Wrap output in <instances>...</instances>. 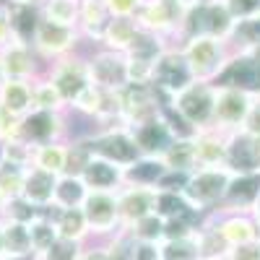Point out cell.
Instances as JSON below:
<instances>
[{
	"mask_svg": "<svg viewBox=\"0 0 260 260\" xmlns=\"http://www.w3.org/2000/svg\"><path fill=\"white\" fill-rule=\"evenodd\" d=\"M62 133V120L57 112H45V110H34L21 120V138L31 146L42 143H55Z\"/></svg>",
	"mask_w": 260,
	"mask_h": 260,
	"instance_id": "cell-16",
	"label": "cell"
},
{
	"mask_svg": "<svg viewBox=\"0 0 260 260\" xmlns=\"http://www.w3.org/2000/svg\"><path fill=\"white\" fill-rule=\"evenodd\" d=\"M161 161H164V167L172 169V172H185V175L198 172V156H195V143H192V138L172 141V146L164 151Z\"/></svg>",
	"mask_w": 260,
	"mask_h": 260,
	"instance_id": "cell-26",
	"label": "cell"
},
{
	"mask_svg": "<svg viewBox=\"0 0 260 260\" xmlns=\"http://www.w3.org/2000/svg\"><path fill=\"white\" fill-rule=\"evenodd\" d=\"M232 180H234V172L229 167H203L190 175V182L182 192V198L187 201L192 211L203 213L224 203Z\"/></svg>",
	"mask_w": 260,
	"mask_h": 260,
	"instance_id": "cell-2",
	"label": "cell"
},
{
	"mask_svg": "<svg viewBox=\"0 0 260 260\" xmlns=\"http://www.w3.org/2000/svg\"><path fill=\"white\" fill-rule=\"evenodd\" d=\"M50 219L55 221V229H57V237L60 240H71V242H83L89 237V224H86V216L81 208H57V206H50L45 211Z\"/></svg>",
	"mask_w": 260,
	"mask_h": 260,
	"instance_id": "cell-22",
	"label": "cell"
},
{
	"mask_svg": "<svg viewBox=\"0 0 260 260\" xmlns=\"http://www.w3.org/2000/svg\"><path fill=\"white\" fill-rule=\"evenodd\" d=\"M65 161H68V146H62L60 141L34 146L31 167L45 169V172H50V175H57L60 177V175H65Z\"/></svg>",
	"mask_w": 260,
	"mask_h": 260,
	"instance_id": "cell-28",
	"label": "cell"
},
{
	"mask_svg": "<svg viewBox=\"0 0 260 260\" xmlns=\"http://www.w3.org/2000/svg\"><path fill=\"white\" fill-rule=\"evenodd\" d=\"M260 198V172H247V175H234L226 198H224V213H250Z\"/></svg>",
	"mask_w": 260,
	"mask_h": 260,
	"instance_id": "cell-13",
	"label": "cell"
},
{
	"mask_svg": "<svg viewBox=\"0 0 260 260\" xmlns=\"http://www.w3.org/2000/svg\"><path fill=\"white\" fill-rule=\"evenodd\" d=\"M13 39V34H11V21H8V11H6V6L0 3V50H3L8 42Z\"/></svg>",
	"mask_w": 260,
	"mask_h": 260,
	"instance_id": "cell-50",
	"label": "cell"
},
{
	"mask_svg": "<svg viewBox=\"0 0 260 260\" xmlns=\"http://www.w3.org/2000/svg\"><path fill=\"white\" fill-rule=\"evenodd\" d=\"M24 172L26 169L13 167V164H0V198H3V203H8L13 198H21ZM0 208H3V206H0Z\"/></svg>",
	"mask_w": 260,
	"mask_h": 260,
	"instance_id": "cell-38",
	"label": "cell"
},
{
	"mask_svg": "<svg viewBox=\"0 0 260 260\" xmlns=\"http://www.w3.org/2000/svg\"><path fill=\"white\" fill-rule=\"evenodd\" d=\"M89 187L83 185L81 177H71V175H60L57 177V187H55V203L57 208H81L86 201Z\"/></svg>",
	"mask_w": 260,
	"mask_h": 260,
	"instance_id": "cell-30",
	"label": "cell"
},
{
	"mask_svg": "<svg viewBox=\"0 0 260 260\" xmlns=\"http://www.w3.org/2000/svg\"><path fill=\"white\" fill-rule=\"evenodd\" d=\"M187 211H190V206H187V201L182 198L180 192H159L156 190V213L161 216L164 221L167 219H177V216H182Z\"/></svg>",
	"mask_w": 260,
	"mask_h": 260,
	"instance_id": "cell-40",
	"label": "cell"
},
{
	"mask_svg": "<svg viewBox=\"0 0 260 260\" xmlns=\"http://www.w3.org/2000/svg\"><path fill=\"white\" fill-rule=\"evenodd\" d=\"M240 133L247 138H260V91H252V104Z\"/></svg>",
	"mask_w": 260,
	"mask_h": 260,
	"instance_id": "cell-46",
	"label": "cell"
},
{
	"mask_svg": "<svg viewBox=\"0 0 260 260\" xmlns=\"http://www.w3.org/2000/svg\"><path fill=\"white\" fill-rule=\"evenodd\" d=\"M0 107L13 117L24 120L34 112V96H31V83L29 81H11L6 78L0 86Z\"/></svg>",
	"mask_w": 260,
	"mask_h": 260,
	"instance_id": "cell-21",
	"label": "cell"
},
{
	"mask_svg": "<svg viewBox=\"0 0 260 260\" xmlns=\"http://www.w3.org/2000/svg\"><path fill=\"white\" fill-rule=\"evenodd\" d=\"M29 234H31V257L39 260L45 255L60 237H57V229H55V221L50 219L47 213H42L37 221L29 224Z\"/></svg>",
	"mask_w": 260,
	"mask_h": 260,
	"instance_id": "cell-32",
	"label": "cell"
},
{
	"mask_svg": "<svg viewBox=\"0 0 260 260\" xmlns=\"http://www.w3.org/2000/svg\"><path fill=\"white\" fill-rule=\"evenodd\" d=\"M133 136H136L141 156H151V159H161L164 151L172 146V141H175L172 133H169V127L164 125V120L159 115L141 122L138 127H133Z\"/></svg>",
	"mask_w": 260,
	"mask_h": 260,
	"instance_id": "cell-17",
	"label": "cell"
},
{
	"mask_svg": "<svg viewBox=\"0 0 260 260\" xmlns=\"http://www.w3.org/2000/svg\"><path fill=\"white\" fill-rule=\"evenodd\" d=\"M195 83L187 62H185V55L182 50H164L161 57L156 60L154 65V86L161 91H167L172 99L177 94H182L185 89Z\"/></svg>",
	"mask_w": 260,
	"mask_h": 260,
	"instance_id": "cell-8",
	"label": "cell"
},
{
	"mask_svg": "<svg viewBox=\"0 0 260 260\" xmlns=\"http://www.w3.org/2000/svg\"><path fill=\"white\" fill-rule=\"evenodd\" d=\"M120 229H130L146 216L156 213V187H125L117 190Z\"/></svg>",
	"mask_w": 260,
	"mask_h": 260,
	"instance_id": "cell-9",
	"label": "cell"
},
{
	"mask_svg": "<svg viewBox=\"0 0 260 260\" xmlns=\"http://www.w3.org/2000/svg\"><path fill=\"white\" fill-rule=\"evenodd\" d=\"M164 172H167V167L161 159L141 156L136 164L122 169V182L127 187H156L159 180L164 177Z\"/></svg>",
	"mask_w": 260,
	"mask_h": 260,
	"instance_id": "cell-24",
	"label": "cell"
},
{
	"mask_svg": "<svg viewBox=\"0 0 260 260\" xmlns=\"http://www.w3.org/2000/svg\"><path fill=\"white\" fill-rule=\"evenodd\" d=\"M161 260H203L198 234L187 240H164L161 242Z\"/></svg>",
	"mask_w": 260,
	"mask_h": 260,
	"instance_id": "cell-35",
	"label": "cell"
},
{
	"mask_svg": "<svg viewBox=\"0 0 260 260\" xmlns=\"http://www.w3.org/2000/svg\"><path fill=\"white\" fill-rule=\"evenodd\" d=\"M50 81L55 83V89L60 91L65 104H73L78 99V94L91 83L89 71H86V60H62V62H57L52 68V73H50Z\"/></svg>",
	"mask_w": 260,
	"mask_h": 260,
	"instance_id": "cell-12",
	"label": "cell"
},
{
	"mask_svg": "<svg viewBox=\"0 0 260 260\" xmlns=\"http://www.w3.org/2000/svg\"><path fill=\"white\" fill-rule=\"evenodd\" d=\"M55 187H57V175H50L45 169L29 167L24 172V187H21V198L37 206L39 211H47L55 203Z\"/></svg>",
	"mask_w": 260,
	"mask_h": 260,
	"instance_id": "cell-18",
	"label": "cell"
},
{
	"mask_svg": "<svg viewBox=\"0 0 260 260\" xmlns=\"http://www.w3.org/2000/svg\"><path fill=\"white\" fill-rule=\"evenodd\" d=\"M0 260H34V257H13V255H3Z\"/></svg>",
	"mask_w": 260,
	"mask_h": 260,
	"instance_id": "cell-54",
	"label": "cell"
},
{
	"mask_svg": "<svg viewBox=\"0 0 260 260\" xmlns=\"http://www.w3.org/2000/svg\"><path fill=\"white\" fill-rule=\"evenodd\" d=\"M213 107H216V86L213 83H198L175 96V110L198 130L213 127Z\"/></svg>",
	"mask_w": 260,
	"mask_h": 260,
	"instance_id": "cell-4",
	"label": "cell"
},
{
	"mask_svg": "<svg viewBox=\"0 0 260 260\" xmlns=\"http://www.w3.org/2000/svg\"><path fill=\"white\" fill-rule=\"evenodd\" d=\"M81 242H71V240H57L39 260H78L81 257Z\"/></svg>",
	"mask_w": 260,
	"mask_h": 260,
	"instance_id": "cell-43",
	"label": "cell"
},
{
	"mask_svg": "<svg viewBox=\"0 0 260 260\" xmlns=\"http://www.w3.org/2000/svg\"><path fill=\"white\" fill-rule=\"evenodd\" d=\"M187 182H190V175H185V172H172V169H167L164 172V177L159 180V185H156V190L159 192H185V187H187Z\"/></svg>",
	"mask_w": 260,
	"mask_h": 260,
	"instance_id": "cell-45",
	"label": "cell"
},
{
	"mask_svg": "<svg viewBox=\"0 0 260 260\" xmlns=\"http://www.w3.org/2000/svg\"><path fill=\"white\" fill-rule=\"evenodd\" d=\"M130 234L133 242H164V219L159 213H151L146 219H141L138 224H133L130 229H125Z\"/></svg>",
	"mask_w": 260,
	"mask_h": 260,
	"instance_id": "cell-36",
	"label": "cell"
},
{
	"mask_svg": "<svg viewBox=\"0 0 260 260\" xmlns=\"http://www.w3.org/2000/svg\"><path fill=\"white\" fill-rule=\"evenodd\" d=\"M16 138H21V120L0 107V141L8 143V141H16Z\"/></svg>",
	"mask_w": 260,
	"mask_h": 260,
	"instance_id": "cell-47",
	"label": "cell"
},
{
	"mask_svg": "<svg viewBox=\"0 0 260 260\" xmlns=\"http://www.w3.org/2000/svg\"><path fill=\"white\" fill-rule=\"evenodd\" d=\"M182 55H185V62H187L192 78L198 83H216L221 78V73L226 71L229 60H232L229 42L213 39V37H206V34L187 37Z\"/></svg>",
	"mask_w": 260,
	"mask_h": 260,
	"instance_id": "cell-1",
	"label": "cell"
},
{
	"mask_svg": "<svg viewBox=\"0 0 260 260\" xmlns=\"http://www.w3.org/2000/svg\"><path fill=\"white\" fill-rule=\"evenodd\" d=\"M0 206H3V198H0Z\"/></svg>",
	"mask_w": 260,
	"mask_h": 260,
	"instance_id": "cell-56",
	"label": "cell"
},
{
	"mask_svg": "<svg viewBox=\"0 0 260 260\" xmlns=\"http://www.w3.org/2000/svg\"><path fill=\"white\" fill-rule=\"evenodd\" d=\"M112 16L107 13L102 0H81V18H78V26L83 31V37H89L94 42H102L107 26H110Z\"/></svg>",
	"mask_w": 260,
	"mask_h": 260,
	"instance_id": "cell-25",
	"label": "cell"
},
{
	"mask_svg": "<svg viewBox=\"0 0 260 260\" xmlns=\"http://www.w3.org/2000/svg\"><path fill=\"white\" fill-rule=\"evenodd\" d=\"M86 71H89L91 86L102 91H120L127 86V68H125V55L102 50L86 57Z\"/></svg>",
	"mask_w": 260,
	"mask_h": 260,
	"instance_id": "cell-7",
	"label": "cell"
},
{
	"mask_svg": "<svg viewBox=\"0 0 260 260\" xmlns=\"http://www.w3.org/2000/svg\"><path fill=\"white\" fill-rule=\"evenodd\" d=\"M6 255V221L0 219V257Z\"/></svg>",
	"mask_w": 260,
	"mask_h": 260,
	"instance_id": "cell-52",
	"label": "cell"
},
{
	"mask_svg": "<svg viewBox=\"0 0 260 260\" xmlns=\"http://www.w3.org/2000/svg\"><path fill=\"white\" fill-rule=\"evenodd\" d=\"M83 185L89 190H107V192H117V185L122 182V169L115 167L112 161L94 156L91 164L86 167V172L81 175Z\"/></svg>",
	"mask_w": 260,
	"mask_h": 260,
	"instance_id": "cell-23",
	"label": "cell"
},
{
	"mask_svg": "<svg viewBox=\"0 0 260 260\" xmlns=\"http://www.w3.org/2000/svg\"><path fill=\"white\" fill-rule=\"evenodd\" d=\"M89 232L96 237H112L120 232V211H117V192L89 190L81 206Z\"/></svg>",
	"mask_w": 260,
	"mask_h": 260,
	"instance_id": "cell-6",
	"label": "cell"
},
{
	"mask_svg": "<svg viewBox=\"0 0 260 260\" xmlns=\"http://www.w3.org/2000/svg\"><path fill=\"white\" fill-rule=\"evenodd\" d=\"M252 104V91L237 86H216V107H213V130L224 136L240 133Z\"/></svg>",
	"mask_w": 260,
	"mask_h": 260,
	"instance_id": "cell-3",
	"label": "cell"
},
{
	"mask_svg": "<svg viewBox=\"0 0 260 260\" xmlns=\"http://www.w3.org/2000/svg\"><path fill=\"white\" fill-rule=\"evenodd\" d=\"M195 143V156H198V169L203 167H226V143L229 136L219 133V130H201L192 138Z\"/></svg>",
	"mask_w": 260,
	"mask_h": 260,
	"instance_id": "cell-20",
	"label": "cell"
},
{
	"mask_svg": "<svg viewBox=\"0 0 260 260\" xmlns=\"http://www.w3.org/2000/svg\"><path fill=\"white\" fill-rule=\"evenodd\" d=\"M78 260H104V247H94V250H86L81 252Z\"/></svg>",
	"mask_w": 260,
	"mask_h": 260,
	"instance_id": "cell-51",
	"label": "cell"
},
{
	"mask_svg": "<svg viewBox=\"0 0 260 260\" xmlns=\"http://www.w3.org/2000/svg\"><path fill=\"white\" fill-rule=\"evenodd\" d=\"M94 159V148L89 143V138H83V141H73L68 146V161H65V175H71V177H81L86 167L91 164Z\"/></svg>",
	"mask_w": 260,
	"mask_h": 260,
	"instance_id": "cell-37",
	"label": "cell"
},
{
	"mask_svg": "<svg viewBox=\"0 0 260 260\" xmlns=\"http://www.w3.org/2000/svg\"><path fill=\"white\" fill-rule=\"evenodd\" d=\"M89 143H91V148H94V156L112 161V164L120 167V169L136 164V161L141 159L136 136H133V130H130V127L104 130V133H99V136H91Z\"/></svg>",
	"mask_w": 260,
	"mask_h": 260,
	"instance_id": "cell-5",
	"label": "cell"
},
{
	"mask_svg": "<svg viewBox=\"0 0 260 260\" xmlns=\"http://www.w3.org/2000/svg\"><path fill=\"white\" fill-rule=\"evenodd\" d=\"M224 3L232 11L237 24H245V21L260 18V0H224Z\"/></svg>",
	"mask_w": 260,
	"mask_h": 260,
	"instance_id": "cell-42",
	"label": "cell"
},
{
	"mask_svg": "<svg viewBox=\"0 0 260 260\" xmlns=\"http://www.w3.org/2000/svg\"><path fill=\"white\" fill-rule=\"evenodd\" d=\"M3 221H6V219H3ZM6 255H13V257H31L29 224L6 221Z\"/></svg>",
	"mask_w": 260,
	"mask_h": 260,
	"instance_id": "cell-33",
	"label": "cell"
},
{
	"mask_svg": "<svg viewBox=\"0 0 260 260\" xmlns=\"http://www.w3.org/2000/svg\"><path fill=\"white\" fill-rule=\"evenodd\" d=\"M221 260H260V240L247 242V245L229 247V250H226V255H224Z\"/></svg>",
	"mask_w": 260,
	"mask_h": 260,
	"instance_id": "cell-48",
	"label": "cell"
},
{
	"mask_svg": "<svg viewBox=\"0 0 260 260\" xmlns=\"http://www.w3.org/2000/svg\"><path fill=\"white\" fill-rule=\"evenodd\" d=\"M8 11V21H11V34L16 42H24V45L31 47L37 26L42 21V6L29 3V0H8L3 3Z\"/></svg>",
	"mask_w": 260,
	"mask_h": 260,
	"instance_id": "cell-14",
	"label": "cell"
},
{
	"mask_svg": "<svg viewBox=\"0 0 260 260\" xmlns=\"http://www.w3.org/2000/svg\"><path fill=\"white\" fill-rule=\"evenodd\" d=\"M161 52H164L161 37L138 29V34L133 39V45H130V50L125 52V57L127 60H138V62H148V65H156V60L161 57Z\"/></svg>",
	"mask_w": 260,
	"mask_h": 260,
	"instance_id": "cell-29",
	"label": "cell"
},
{
	"mask_svg": "<svg viewBox=\"0 0 260 260\" xmlns=\"http://www.w3.org/2000/svg\"><path fill=\"white\" fill-rule=\"evenodd\" d=\"M31 96H34V110H45V112H57L65 107L60 91L55 89V83L50 78H39L31 83Z\"/></svg>",
	"mask_w": 260,
	"mask_h": 260,
	"instance_id": "cell-34",
	"label": "cell"
},
{
	"mask_svg": "<svg viewBox=\"0 0 260 260\" xmlns=\"http://www.w3.org/2000/svg\"><path fill=\"white\" fill-rule=\"evenodd\" d=\"M216 226V232H219L224 237V242L229 247H237V245H247V242H255L260 240L257 234V226L252 221L250 213H224L216 221H211Z\"/></svg>",
	"mask_w": 260,
	"mask_h": 260,
	"instance_id": "cell-19",
	"label": "cell"
},
{
	"mask_svg": "<svg viewBox=\"0 0 260 260\" xmlns=\"http://www.w3.org/2000/svg\"><path fill=\"white\" fill-rule=\"evenodd\" d=\"M3 81H6V73H3V65H0V86H3Z\"/></svg>",
	"mask_w": 260,
	"mask_h": 260,
	"instance_id": "cell-55",
	"label": "cell"
},
{
	"mask_svg": "<svg viewBox=\"0 0 260 260\" xmlns=\"http://www.w3.org/2000/svg\"><path fill=\"white\" fill-rule=\"evenodd\" d=\"M104 260H133V240L125 229L110 237V242L104 247Z\"/></svg>",
	"mask_w": 260,
	"mask_h": 260,
	"instance_id": "cell-41",
	"label": "cell"
},
{
	"mask_svg": "<svg viewBox=\"0 0 260 260\" xmlns=\"http://www.w3.org/2000/svg\"><path fill=\"white\" fill-rule=\"evenodd\" d=\"M133 260H161V242H133Z\"/></svg>",
	"mask_w": 260,
	"mask_h": 260,
	"instance_id": "cell-49",
	"label": "cell"
},
{
	"mask_svg": "<svg viewBox=\"0 0 260 260\" xmlns=\"http://www.w3.org/2000/svg\"><path fill=\"white\" fill-rule=\"evenodd\" d=\"M182 13L169 6L167 0H146L141 6L138 16H136V24L143 31L151 34H172V31H182Z\"/></svg>",
	"mask_w": 260,
	"mask_h": 260,
	"instance_id": "cell-11",
	"label": "cell"
},
{
	"mask_svg": "<svg viewBox=\"0 0 260 260\" xmlns=\"http://www.w3.org/2000/svg\"><path fill=\"white\" fill-rule=\"evenodd\" d=\"M6 161V141H0V164Z\"/></svg>",
	"mask_w": 260,
	"mask_h": 260,
	"instance_id": "cell-53",
	"label": "cell"
},
{
	"mask_svg": "<svg viewBox=\"0 0 260 260\" xmlns=\"http://www.w3.org/2000/svg\"><path fill=\"white\" fill-rule=\"evenodd\" d=\"M112 18H136L146 0H102Z\"/></svg>",
	"mask_w": 260,
	"mask_h": 260,
	"instance_id": "cell-44",
	"label": "cell"
},
{
	"mask_svg": "<svg viewBox=\"0 0 260 260\" xmlns=\"http://www.w3.org/2000/svg\"><path fill=\"white\" fill-rule=\"evenodd\" d=\"M76 45H78V29L52 24V21H47V18L39 21L34 42H31V47L45 57H62V55H68Z\"/></svg>",
	"mask_w": 260,
	"mask_h": 260,
	"instance_id": "cell-10",
	"label": "cell"
},
{
	"mask_svg": "<svg viewBox=\"0 0 260 260\" xmlns=\"http://www.w3.org/2000/svg\"><path fill=\"white\" fill-rule=\"evenodd\" d=\"M42 18L76 29L81 18V0H45L42 3Z\"/></svg>",
	"mask_w": 260,
	"mask_h": 260,
	"instance_id": "cell-31",
	"label": "cell"
},
{
	"mask_svg": "<svg viewBox=\"0 0 260 260\" xmlns=\"http://www.w3.org/2000/svg\"><path fill=\"white\" fill-rule=\"evenodd\" d=\"M138 34V24L136 18H112L110 26H107L102 42H104V50H112V52H120L125 55L133 45V39Z\"/></svg>",
	"mask_w": 260,
	"mask_h": 260,
	"instance_id": "cell-27",
	"label": "cell"
},
{
	"mask_svg": "<svg viewBox=\"0 0 260 260\" xmlns=\"http://www.w3.org/2000/svg\"><path fill=\"white\" fill-rule=\"evenodd\" d=\"M0 65H3V73L11 81H29L37 76V57L31 52L29 45L24 42L11 39L8 45L0 50Z\"/></svg>",
	"mask_w": 260,
	"mask_h": 260,
	"instance_id": "cell-15",
	"label": "cell"
},
{
	"mask_svg": "<svg viewBox=\"0 0 260 260\" xmlns=\"http://www.w3.org/2000/svg\"><path fill=\"white\" fill-rule=\"evenodd\" d=\"M42 213H45V211H39V208L31 206L29 201H24V198H13V201L3 203V208H0V219L16 221V224H31V221L39 219Z\"/></svg>",
	"mask_w": 260,
	"mask_h": 260,
	"instance_id": "cell-39",
	"label": "cell"
}]
</instances>
